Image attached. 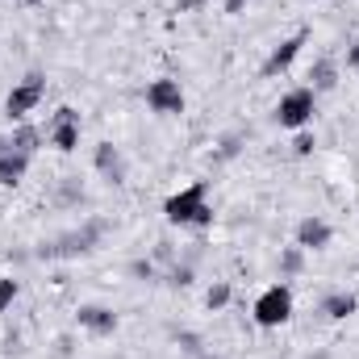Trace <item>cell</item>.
Segmentation results:
<instances>
[{"label": "cell", "instance_id": "cb8c5ba5", "mask_svg": "<svg viewBox=\"0 0 359 359\" xmlns=\"http://www.w3.org/2000/svg\"><path fill=\"white\" fill-rule=\"evenodd\" d=\"M209 0H176V13H196V8H205Z\"/></svg>", "mask_w": 359, "mask_h": 359}, {"label": "cell", "instance_id": "d4e9b609", "mask_svg": "<svg viewBox=\"0 0 359 359\" xmlns=\"http://www.w3.org/2000/svg\"><path fill=\"white\" fill-rule=\"evenodd\" d=\"M247 4H251V0H222V8H226V13H230V17H238V13H243V8H247Z\"/></svg>", "mask_w": 359, "mask_h": 359}, {"label": "cell", "instance_id": "8992f818", "mask_svg": "<svg viewBox=\"0 0 359 359\" xmlns=\"http://www.w3.org/2000/svg\"><path fill=\"white\" fill-rule=\"evenodd\" d=\"M184 104H188V96H184V88H180V80L159 76V80L147 84V109H151V113H159V117H176V113H184Z\"/></svg>", "mask_w": 359, "mask_h": 359}, {"label": "cell", "instance_id": "6da1fadb", "mask_svg": "<svg viewBox=\"0 0 359 359\" xmlns=\"http://www.w3.org/2000/svg\"><path fill=\"white\" fill-rule=\"evenodd\" d=\"M163 217L172 222V226H188V230H205V226H213V205H209V184L205 180H192L188 188H180L172 192L168 201H163Z\"/></svg>", "mask_w": 359, "mask_h": 359}, {"label": "cell", "instance_id": "52a82bcc", "mask_svg": "<svg viewBox=\"0 0 359 359\" xmlns=\"http://www.w3.org/2000/svg\"><path fill=\"white\" fill-rule=\"evenodd\" d=\"M80 113L72 109V104H63L55 117H50V134H46V142L59 151V155H72L76 147H80Z\"/></svg>", "mask_w": 359, "mask_h": 359}, {"label": "cell", "instance_id": "4316f807", "mask_svg": "<svg viewBox=\"0 0 359 359\" xmlns=\"http://www.w3.org/2000/svg\"><path fill=\"white\" fill-rule=\"evenodd\" d=\"M196 359H222V355H217V351H201Z\"/></svg>", "mask_w": 359, "mask_h": 359}, {"label": "cell", "instance_id": "9a60e30c", "mask_svg": "<svg viewBox=\"0 0 359 359\" xmlns=\"http://www.w3.org/2000/svg\"><path fill=\"white\" fill-rule=\"evenodd\" d=\"M309 88L313 92H334L339 88V63L334 59H318L309 67Z\"/></svg>", "mask_w": 359, "mask_h": 359}, {"label": "cell", "instance_id": "ac0fdd59", "mask_svg": "<svg viewBox=\"0 0 359 359\" xmlns=\"http://www.w3.org/2000/svg\"><path fill=\"white\" fill-rule=\"evenodd\" d=\"M126 276L138 280V284H159V280H163L155 259H130V264H126Z\"/></svg>", "mask_w": 359, "mask_h": 359}, {"label": "cell", "instance_id": "5bb4252c", "mask_svg": "<svg viewBox=\"0 0 359 359\" xmlns=\"http://www.w3.org/2000/svg\"><path fill=\"white\" fill-rule=\"evenodd\" d=\"M25 172H29V155H21V151L0 155V188H17L25 180Z\"/></svg>", "mask_w": 359, "mask_h": 359}, {"label": "cell", "instance_id": "4fadbf2b", "mask_svg": "<svg viewBox=\"0 0 359 359\" xmlns=\"http://www.w3.org/2000/svg\"><path fill=\"white\" fill-rule=\"evenodd\" d=\"M4 138H8V151H21V155H34L38 147H46V134L29 121H17L13 134H4Z\"/></svg>", "mask_w": 359, "mask_h": 359}, {"label": "cell", "instance_id": "ba28073f", "mask_svg": "<svg viewBox=\"0 0 359 359\" xmlns=\"http://www.w3.org/2000/svg\"><path fill=\"white\" fill-rule=\"evenodd\" d=\"M309 42V29H297L292 38H284V42H276L268 50V59H264V67H259V76L264 80H276V76H284L292 63H297V55H301V46Z\"/></svg>", "mask_w": 359, "mask_h": 359}, {"label": "cell", "instance_id": "7a4b0ae2", "mask_svg": "<svg viewBox=\"0 0 359 359\" xmlns=\"http://www.w3.org/2000/svg\"><path fill=\"white\" fill-rule=\"evenodd\" d=\"M104 234H109V222L104 217H88L80 230H72V234L55 238L50 247H42V259H76V255H88V251L100 247Z\"/></svg>", "mask_w": 359, "mask_h": 359}, {"label": "cell", "instance_id": "d6986e66", "mask_svg": "<svg viewBox=\"0 0 359 359\" xmlns=\"http://www.w3.org/2000/svg\"><path fill=\"white\" fill-rule=\"evenodd\" d=\"M163 280H168V284H172V288H188V284H192V280H196V271H192V264H172V268H168V276H163Z\"/></svg>", "mask_w": 359, "mask_h": 359}, {"label": "cell", "instance_id": "83f0119b", "mask_svg": "<svg viewBox=\"0 0 359 359\" xmlns=\"http://www.w3.org/2000/svg\"><path fill=\"white\" fill-rule=\"evenodd\" d=\"M17 4H25V8H34V4H42V0H17Z\"/></svg>", "mask_w": 359, "mask_h": 359}, {"label": "cell", "instance_id": "8fae6325", "mask_svg": "<svg viewBox=\"0 0 359 359\" xmlns=\"http://www.w3.org/2000/svg\"><path fill=\"white\" fill-rule=\"evenodd\" d=\"M76 322H80V330H88L96 339H109V334L117 330V313H113L109 305H80Z\"/></svg>", "mask_w": 359, "mask_h": 359}, {"label": "cell", "instance_id": "603a6c76", "mask_svg": "<svg viewBox=\"0 0 359 359\" xmlns=\"http://www.w3.org/2000/svg\"><path fill=\"white\" fill-rule=\"evenodd\" d=\"M238 151H243V134H226L222 147H217V159H234Z\"/></svg>", "mask_w": 359, "mask_h": 359}, {"label": "cell", "instance_id": "7402d4cb", "mask_svg": "<svg viewBox=\"0 0 359 359\" xmlns=\"http://www.w3.org/2000/svg\"><path fill=\"white\" fill-rule=\"evenodd\" d=\"M17 292H21V280H13V276H0V313L17 301Z\"/></svg>", "mask_w": 359, "mask_h": 359}, {"label": "cell", "instance_id": "e0dca14e", "mask_svg": "<svg viewBox=\"0 0 359 359\" xmlns=\"http://www.w3.org/2000/svg\"><path fill=\"white\" fill-rule=\"evenodd\" d=\"M305 255H309V251H301V247H284V251H280V280L301 276V271H305Z\"/></svg>", "mask_w": 359, "mask_h": 359}, {"label": "cell", "instance_id": "3957f363", "mask_svg": "<svg viewBox=\"0 0 359 359\" xmlns=\"http://www.w3.org/2000/svg\"><path fill=\"white\" fill-rule=\"evenodd\" d=\"M292 288L280 280V284H271L264 288L259 297H255V305H251V318H255V326H264V330H280V326H288L292 322Z\"/></svg>", "mask_w": 359, "mask_h": 359}, {"label": "cell", "instance_id": "5b68a950", "mask_svg": "<svg viewBox=\"0 0 359 359\" xmlns=\"http://www.w3.org/2000/svg\"><path fill=\"white\" fill-rule=\"evenodd\" d=\"M42 100H46V76L34 72V76H25L21 84L8 88V96H4V117H8L13 126H17V121H29V113H34Z\"/></svg>", "mask_w": 359, "mask_h": 359}, {"label": "cell", "instance_id": "7c38bea8", "mask_svg": "<svg viewBox=\"0 0 359 359\" xmlns=\"http://www.w3.org/2000/svg\"><path fill=\"white\" fill-rule=\"evenodd\" d=\"M355 309H359V297H355V292H347V288L326 292V297H322V305H318V313H322V318H330V322H347Z\"/></svg>", "mask_w": 359, "mask_h": 359}, {"label": "cell", "instance_id": "484cf974", "mask_svg": "<svg viewBox=\"0 0 359 359\" xmlns=\"http://www.w3.org/2000/svg\"><path fill=\"white\" fill-rule=\"evenodd\" d=\"M347 67H351V72H359V38L347 46Z\"/></svg>", "mask_w": 359, "mask_h": 359}, {"label": "cell", "instance_id": "44dd1931", "mask_svg": "<svg viewBox=\"0 0 359 359\" xmlns=\"http://www.w3.org/2000/svg\"><path fill=\"white\" fill-rule=\"evenodd\" d=\"M313 147H318V138H313L309 130H297V138H292V155H297V159H309Z\"/></svg>", "mask_w": 359, "mask_h": 359}, {"label": "cell", "instance_id": "277c9868", "mask_svg": "<svg viewBox=\"0 0 359 359\" xmlns=\"http://www.w3.org/2000/svg\"><path fill=\"white\" fill-rule=\"evenodd\" d=\"M313 113H318V92L309 88V84H301V88H288L276 100L271 117H276L280 130H305L313 121Z\"/></svg>", "mask_w": 359, "mask_h": 359}, {"label": "cell", "instance_id": "2e32d148", "mask_svg": "<svg viewBox=\"0 0 359 359\" xmlns=\"http://www.w3.org/2000/svg\"><path fill=\"white\" fill-rule=\"evenodd\" d=\"M230 297H234L230 280H213V284L205 288V309H209V313H222V309L230 305Z\"/></svg>", "mask_w": 359, "mask_h": 359}, {"label": "cell", "instance_id": "ffe728a7", "mask_svg": "<svg viewBox=\"0 0 359 359\" xmlns=\"http://www.w3.org/2000/svg\"><path fill=\"white\" fill-rule=\"evenodd\" d=\"M180 351H184V355H201V351H209V347H205V339H201V334H196V330H180Z\"/></svg>", "mask_w": 359, "mask_h": 359}, {"label": "cell", "instance_id": "30bf717a", "mask_svg": "<svg viewBox=\"0 0 359 359\" xmlns=\"http://www.w3.org/2000/svg\"><path fill=\"white\" fill-rule=\"evenodd\" d=\"M92 168H96V176L109 180V184H126V155H121V147H113V142H96Z\"/></svg>", "mask_w": 359, "mask_h": 359}, {"label": "cell", "instance_id": "9c48e42d", "mask_svg": "<svg viewBox=\"0 0 359 359\" xmlns=\"http://www.w3.org/2000/svg\"><path fill=\"white\" fill-rule=\"evenodd\" d=\"M330 238H334V230H330V222H326V217L309 213V217H301V222H297V247H301V251H326V247H330Z\"/></svg>", "mask_w": 359, "mask_h": 359}]
</instances>
